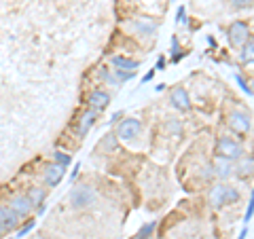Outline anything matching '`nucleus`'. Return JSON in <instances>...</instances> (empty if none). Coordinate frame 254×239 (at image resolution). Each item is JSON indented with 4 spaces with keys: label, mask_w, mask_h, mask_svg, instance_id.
Listing matches in <instances>:
<instances>
[{
    "label": "nucleus",
    "mask_w": 254,
    "mask_h": 239,
    "mask_svg": "<svg viewBox=\"0 0 254 239\" xmlns=\"http://www.w3.org/2000/svg\"><path fill=\"white\" fill-rule=\"evenodd\" d=\"M64 176H66V167H62L58 163H47L43 167V172H41V180H43V186L47 188H53V186H58L60 182L64 180Z\"/></svg>",
    "instance_id": "obj_10"
},
{
    "label": "nucleus",
    "mask_w": 254,
    "mask_h": 239,
    "mask_svg": "<svg viewBox=\"0 0 254 239\" xmlns=\"http://www.w3.org/2000/svg\"><path fill=\"white\" fill-rule=\"evenodd\" d=\"M155 229H157V222H155V220H153V222H146L144 227L138 229V233L133 235V239H148L150 235L155 233Z\"/></svg>",
    "instance_id": "obj_21"
},
{
    "label": "nucleus",
    "mask_w": 254,
    "mask_h": 239,
    "mask_svg": "<svg viewBox=\"0 0 254 239\" xmlns=\"http://www.w3.org/2000/svg\"><path fill=\"white\" fill-rule=\"evenodd\" d=\"M242 199V193L240 188L233 186V184H225V182H220V184H212L210 193H208V201L214 210H220L225 208V205H233Z\"/></svg>",
    "instance_id": "obj_1"
},
{
    "label": "nucleus",
    "mask_w": 254,
    "mask_h": 239,
    "mask_svg": "<svg viewBox=\"0 0 254 239\" xmlns=\"http://www.w3.org/2000/svg\"><path fill=\"white\" fill-rule=\"evenodd\" d=\"M227 125H229V129L237 135H248L252 131V117L246 113V110L233 108L231 113L227 115Z\"/></svg>",
    "instance_id": "obj_6"
},
{
    "label": "nucleus",
    "mask_w": 254,
    "mask_h": 239,
    "mask_svg": "<svg viewBox=\"0 0 254 239\" xmlns=\"http://www.w3.org/2000/svg\"><path fill=\"white\" fill-rule=\"evenodd\" d=\"M229 2H231V9H235V11L252 9V0H229Z\"/></svg>",
    "instance_id": "obj_26"
},
{
    "label": "nucleus",
    "mask_w": 254,
    "mask_h": 239,
    "mask_svg": "<svg viewBox=\"0 0 254 239\" xmlns=\"http://www.w3.org/2000/svg\"><path fill=\"white\" fill-rule=\"evenodd\" d=\"M246 237H248V227H244L240 231V235H237V239H246Z\"/></svg>",
    "instance_id": "obj_34"
},
{
    "label": "nucleus",
    "mask_w": 254,
    "mask_h": 239,
    "mask_svg": "<svg viewBox=\"0 0 254 239\" xmlns=\"http://www.w3.org/2000/svg\"><path fill=\"white\" fill-rule=\"evenodd\" d=\"M2 235H4V231H2V229H0V239H2Z\"/></svg>",
    "instance_id": "obj_36"
},
{
    "label": "nucleus",
    "mask_w": 254,
    "mask_h": 239,
    "mask_svg": "<svg viewBox=\"0 0 254 239\" xmlns=\"http://www.w3.org/2000/svg\"><path fill=\"white\" fill-rule=\"evenodd\" d=\"M180 60H182V49H180V45H178V38L172 36V61L176 63Z\"/></svg>",
    "instance_id": "obj_25"
},
{
    "label": "nucleus",
    "mask_w": 254,
    "mask_h": 239,
    "mask_svg": "<svg viewBox=\"0 0 254 239\" xmlns=\"http://www.w3.org/2000/svg\"><path fill=\"white\" fill-rule=\"evenodd\" d=\"M165 66H168V60H165V58H159V60H157L155 70H165Z\"/></svg>",
    "instance_id": "obj_32"
},
{
    "label": "nucleus",
    "mask_w": 254,
    "mask_h": 239,
    "mask_svg": "<svg viewBox=\"0 0 254 239\" xmlns=\"http://www.w3.org/2000/svg\"><path fill=\"white\" fill-rule=\"evenodd\" d=\"M214 174H216V178L220 180H229L235 176V161H229L225 157H214V161L210 163Z\"/></svg>",
    "instance_id": "obj_13"
},
{
    "label": "nucleus",
    "mask_w": 254,
    "mask_h": 239,
    "mask_svg": "<svg viewBox=\"0 0 254 239\" xmlns=\"http://www.w3.org/2000/svg\"><path fill=\"white\" fill-rule=\"evenodd\" d=\"M235 81H237V85H240V89H242L246 95H248V98H252V89H250V85L244 81V76H242V74H237V76H235Z\"/></svg>",
    "instance_id": "obj_28"
},
{
    "label": "nucleus",
    "mask_w": 254,
    "mask_h": 239,
    "mask_svg": "<svg viewBox=\"0 0 254 239\" xmlns=\"http://www.w3.org/2000/svg\"><path fill=\"white\" fill-rule=\"evenodd\" d=\"M34 227H36V220H34V218H28V222H26V225H21V227L17 229V239L26 237V235H28V233H30V231L34 229Z\"/></svg>",
    "instance_id": "obj_24"
},
{
    "label": "nucleus",
    "mask_w": 254,
    "mask_h": 239,
    "mask_svg": "<svg viewBox=\"0 0 254 239\" xmlns=\"http://www.w3.org/2000/svg\"><path fill=\"white\" fill-rule=\"evenodd\" d=\"M26 195H28V199L32 201V205H43L45 201H47V188L43 186V184H36V186H30L28 190H26Z\"/></svg>",
    "instance_id": "obj_17"
},
{
    "label": "nucleus",
    "mask_w": 254,
    "mask_h": 239,
    "mask_svg": "<svg viewBox=\"0 0 254 239\" xmlns=\"http://www.w3.org/2000/svg\"><path fill=\"white\" fill-rule=\"evenodd\" d=\"M53 163H58V165H62V167H68L72 165V157H70L68 153H64V150H55L53 153Z\"/></svg>",
    "instance_id": "obj_20"
},
{
    "label": "nucleus",
    "mask_w": 254,
    "mask_h": 239,
    "mask_svg": "<svg viewBox=\"0 0 254 239\" xmlns=\"http://www.w3.org/2000/svg\"><path fill=\"white\" fill-rule=\"evenodd\" d=\"M214 178H216V174H214L212 165H205L203 170H201V180H203V182H212Z\"/></svg>",
    "instance_id": "obj_29"
},
{
    "label": "nucleus",
    "mask_w": 254,
    "mask_h": 239,
    "mask_svg": "<svg viewBox=\"0 0 254 239\" xmlns=\"http://www.w3.org/2000/svg\"><path fill=\"white\" fill-rule=\"evenodd\" d=\"M170 104L176 113H190V110H193V102H190L189 91L180 85L170 89Z\"/></svg>",
    "instance_id": "obj_9"
},
{
    "label": "nucleus",
    "mask_w": 254,
    "mask_h": 239,
    "mask_svg": "<svg viewBox=\"0 0 254 239\" xmlns=\"http://www.w3.org/2000/svg\"><path fill=\"white\" fill-rule=\"evenodd\" d=\"M153 76H155V70H150L148 74H144V78H142V83H148V81H153Z\"/></svg>",
    "instance_id": "obj_33"
},
{
    "label": "nucleus",
    "mask_w": 254,
    "mask_h": 239,
    "mask_svg": "<svg viewBox=\"0 0 254 239\" xmlns=\"http://www.w3.org/2000/svg\"><path fill=\"white\" fill-rule=\"evenodd\" d=\"M172 2H174V0H172Z\"/></svg>",
    "instance_id": "obj_38"
},
{
    "label": "nucleus",
    "mask_w": 254,
    "mask_h": 239,
    "mask_svg": "<svg viewBox=\"0 0 254 239\" xmlns=\"http://www.w3.org/2000/svg\"><path fill=\"white\" fill-rule=\"evenodd\" d=\"M100 146H102V148H106L108 153H110V150H117V146H119V140H117V135H115V133H106Z\"/></svg>",
    "instance_id": "obj_23"
},
{
    "label": "nucleus",
    "mask_w": 254,
    "mask_h": 239,
    "mask_svg": "<svg viewBox=\"0 0 254 239\" xmlns=\"http://www.w3.org/2000/svg\"><path fill=\"white\" fill-rule=\"evenodd\" d=\"M6 205H9V210L17 216L19 220L23 218H30L32 214H34V205H32V201L28 199L26 193H17V195H13L9 201H6Z\"/></svg>",
    "instance_id": "obj_8"
},
{
    "label": "nucleus",
    "mask_w": 254,
    "mask_h": 239,
    "mask_svg": "<svg viewBox=\"0 0 254 239\" xmlns=\"http://www.w3.org/2000/svg\"><path fill=\"white\" fill-rule=\"evenodd\" d=\"M113 72V76H115V81L119 83V85H123V83H127V81H131L133 76H136V72H125V70H110Z\"/></svg>",
    "instance_id": "obj_22"
},
{
    "label": "nucleus",
    "mask_w": 254,
    "mask_h": 239,
    "mask_svg": "<svg viewBox=\"0 0 254 239\" xmlns=\"http://www.w3.org/2000/svg\"><path fill=\"white\" fill-rule=\"evenodd\" d=\"M244 153H246L244 144L240 140L231 138V135L225 133L216 140V157H225V159H229V161H237Z\"/></svg>",
    "instance_id": "obj_5"
},
{
    "label": "nucleus",
    "mask_w": 254,
    "mask_h": 239,
    "mask_svg": "<svg viewBox=\"0 0 254 239\" xmlns=\"http://www.w3.org/2000/svg\"><path fill=\"white\" fill-rule=\"evenodd\" d=\"M70 176H72V180H76L78 178V163H76V167H74V172L70 174Z\"/></svg>",
    "instance_id": "obj_35"
},
{
    "label": "nucleus",
    "mask_w": 254,
    "mask_h": 239,
    "mask_svg": "<svg viewBox=\"0 0 254 239\" xmlns=\"http://www.w3.org/2000/svg\"><path fill=\"white\" fill-rule=\"evenodd\" d=\"M252 214H254V199H252V195H250L248 205H246V214H244V222H246V225H248V222H252Z\"/></svg>",
    "instance_id": "obj_27"
},
{
    "label": "nucleus",
    "mask_w": 254,
    "mask_h": 239,
    "mask_svg": "<svg viewBox=\"0 0 254 239\" xmlns=\"http://www.w3.org/2000/svg\"><path fill=\"white\" fill-rule=\"evenodd\" d=\"M125 28L136 38H153L159 30V21L155 17H150V15H136Z\"/></svg>",
    "instance_id": "obj_3"
},
{
    "label": "nucleus",
    "mask_w": 254,
    "mask_h": 239,
    "mask_svg": "<svg viewBox=\"0 0 254 239\" xmlns=\"http://www.w3.org/2000/svg\"><path fill=\"white\" fill-rule=\"evenodd\" d=\"M110 100H113V95H110L106 89H102V87H98V89H91L89 95H87V108L89 110H95V113H104V110L108 108Z\"/></svg>",
    "instance_id": "obj_11"
},
{
    "label": "nucleus",
    "mask_w": 254,
    "mask_h": 239,
    "mask_svg": "<svg viewBox=\"0 0 254 239\" xmlns=\"http://www.w3.org/2000/svg\"><path fill=\"white\" fill-rule=\"evenodd\" d=\"M110 66H113L115 70H125V72H136V70L140 68V61L129 58V55H113L110 58Z\"/></svg>",
    "instance_id": "obj_15"
},
{
    "label": "nucleus",
    "mask_w": 254,
    "mask_h": 239,
    "mask_svg": "<svg viewBox=\"0 0 254 239\" xmlns=\"http://www.w3.org/2000/svg\"><path fill=\"white\" fill-rule=\"evenodd\" d=\"M163 129H165V133H170L172 135V138H182V133H185V127H182V121H180V119H176V117H174V119H168V121H165V127H163Z\"/></svg>",
    "instance_id": "obj_18"
},
{
    "label": "nucleus",
    "mask_w": 254,
    "mask_h": 239,
    "mask_svg": "<svg viewBox=\"0 0 254 239\" xmlns=\"http://www.w3.org/2000/svg\"><path fill=\"white\" fill-rule=\"evenodd\" d=\"M95 121H98V113L95 110H89L87 108L85 113L78 117V121H76V125H74V133H76V138H85L87 133L91 131V127L95 125Z\"/></svg>",
    "instance_id": "obj_12"
},
{
    "label": "nucleus",
    "mask_w": 254,
    "mask_h": 239,
    "mask_svg": "<svg viewBox=\"0 0 254 239\" xmlns=\"http://www.w3.org/2000/svg\"><path fill=\"white\" fill-rule=\"evenodd\" d=\"M252 170H254V159H252L250 153H244V155L235 161V176L242 178V180H246V178L252 176Z\"/></svg>",
    "instance_id": "obj_16"
},
{
    "label": "nucleus",
    "mask_w": 254,
    "mask_h": 239,
    "mask_svg": "<svg viewBox=\"0 0 254 239\" xmlns=\"http://www.w3.org/2000/svg\"><path fill=\"white\" fill-rule=\"evenodd\" d=\"M140 133H142V121L136 117H123L121 121L117 123V129H115L117 140H123V142L136 140Z\"/></svg>",
    "instance_id": "obj_7"
},
{
    "label": "nucleus",
    "mask_w": 254,
    "mask_h": 239,
    "mask_svg": "<svg viewBox=\"0 0 254 239\" xmlns=\"http://www.w3.org/2000/svg\"><path fill=\"white\" fill-rule=\"evenodd\" d=\"M121 119H123V110H117V113H113V117H110V123H119V121H121Z\"/></svg>",
    "instance_id": "obj_31"
},
{
    "label": "nucleus",
    "mask_w": 254,
    "mask_h": 239,
    "mask_svg": "<svg viewBox=\"0 0 254 239\" xmlns=\"http://www.w3.org/2000/svg\"><path fill=\"white\" fill-rule=\"evenodd\" d=\"M9 239H13V237H9Z\"/></svg>",
    "instance_id": "obj_37"
},
{
    "label": "nucleus",
    "mask_w": 254,
    "mask_h": 239,
    "mask_svg": "<svg viewBox=\"0 0 254 239\" xmlns=\"http://www.w3.org/2000/svg\"><path fill=\"white\" fill-rule=\"evenodd\" d=\"M19 225H21V220L9 210V205L6 203L0 205V229H2L4 233H11V231H17Z\"/></svg>",
    "instance_id": "obj_14"
},
{
    "label": "nucleus",
    "mask_w": 254,
    "mask_h": 239,
    "mask_svg": "<svg viewBox=\"0 0 254 239\" xmlns=\"http://www.w3.org/2000/svg\"><path fill=\"white\" fill-rule=\"evenodd\" d=\"M237 60H240V63H248V66L252 63V60H254V41L252 38L244 47H240V55H237Z\"/></svg>",
    "instance_id": "obj_19"
},
{
    "label": "nucleus",
    "mask_w": 254,
    "mask_h": 239,
    "mask_svg": "<svg viewBox=\"0 0 254 239\" xmlns=\"http://www.w3.org/2000/svg\"><path fill=\"white\" fill-rule=\"evenodd\" d=\"M68 201L72 205V210L83 212V210H89L98 203V193H95V188L89 184H76V186L70 188Z\"/></svg>",
    "instance_id": "obj_2"
},
{
    "label": "nucleus",
    "mask_w": 254,
    "mask_h": 239,
    "mask_svg": "<svg viewBox=\"0 0 254 239\" xmlns=\"http://www.w3.org/2000/svg\"><path fill=\"white\" fill-rule=\"evenodd\" d=\"M176 23H187V6H178L176 11Z\"/></svg>",
    "instance_id": "obj_30"
},
{
    "label": "nucleus",
    "mask_w": 254,
    "mask_h": 239,
    "mask_svg": "<svg viewBox=\"0 0 254 239\" xmlns=\"http://www.w3.org/2000/svg\"><path fill=\"white\" fill-rule=\"evenodd\" d=\"M227 38H229V45L235 47V49L244 47V45L252 38L250 23H248V21H244V19H235V21H231V23H229V28H227Z\"/></svg>",
    "instance_id": "obj_4"
}]
</instances>
